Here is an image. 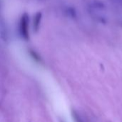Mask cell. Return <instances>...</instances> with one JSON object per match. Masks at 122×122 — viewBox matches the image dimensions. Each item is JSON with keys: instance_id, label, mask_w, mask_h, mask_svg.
<instances>
[{"instance_id": "1", "label": "cell", "mask_w": 122, "mask_h": 122, "mask_svg": "<svg viewBox=\"0 0 122 122\" xmlns=\"http://www.w3.org/2000/svg\"><path fill=\"white\" fill-rule=\"evenodd\" d=\"M29 16L27 13H24L20 19L19 22V33L21 36L25 40H28L29 39Z\"/></svg>"}, {"instance_id": "2", "label": "cell", "mask_w": 122, "mask_h": 122, "mask_svg": "<svg viewBox=\"0 0 122 122\" xmlns=\"http://www.w3.org/2000/svg\"><path fill=\"white\" fill-rule=\"evenodd\" d=\"M42 18V13L39 12H37L35 16L34 17V19H33V29L34 32H37L39 29L40 27V23H41V20Z\"/></svg>"}, {"instance_id": "3", "label": "cell", "mask_w": 122, "mask_h": 122, "mask_svg": "<svg viewBox=\"0 0 122 122\" xmlns=\"http://www.w3.org/2000/svg\"><path fill=\"white\" fill-rule=\"evenodd\" d=\"M71 114H72V116H73L74 120L75 121V122H84V121L83 120V119L81 117V116L76 111L73 110Z\"/></svg>"}, {"instance_id": "4", "label": "cell", "mask_w": 122, "mask_h": 122, "mask_svg": "<svg viewBox=\"0 0 122 122\" xmlns=\"http://www.w3.org/2000/svg\"><path fill=\"white\" fill-rule=\"evenodd\" d=\"M29 52H30V54H31V55L32 56V58H33L36 61H37V62H41V58H39V55H38L35 51H34V50H30Z\"/></svg>"}, {"instance_id": "5", "label": "cell", "mask_w": 122, "mask_h": 122, "mask_svg": "<svg viewBox=\"0 0 122 122\" xmlns=\"http://www.w3.org/2000/svg\"></svg>"}]
</instances>
